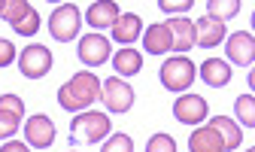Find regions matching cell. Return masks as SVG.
Returning a JSON list of instances; mask_svg holds the SVG:
<instances>
[{
	"label": "cell",
	"mask_w": 255,
	"mask_h": 152,
	"mask_svg": "<svg viewBox=\"0 0 255 152\" xmlns=\"http://www.w3.org/2000/svg\"><path fill=\"white\" fill-rule=\"evenodd\" d=\"M201 79L213 88H222L231 82V64L228 61H219V58H207L201 64Z\"/></svg>",
	"instance_id": "obj_15"
},
{
	"label": "cell",
	"mask_w": 255,
	"mask_h": 152,
	"mask_svg": "<svg viewBox=\"0 0 255 152\" xmlns=\"http://www.w3.org/2000/svg\"><path fill=\"white\" fill-rule=\"evenodd\" d=\"M0 110H3V113H12V116H18V119H24V104H21V98H15V95H0Z\"/></svg>",
	"instance_id": "obj_27"
},
{
	"label": "cell",
	"mask_w": 255,
	"mask_h": 152,
	"mask_svg": "<svg viewBox=\"0 0 255 152\" xmlns=\"http://www.w3.org/2000/svg\"><path fill=\"white\" fill-rule=\"evenodd\" d=\"M222 40H225V21H216V18H210V15H204V18L195 21V43H198V46L213 49V46H219Z\"/></svg>",
	"instance_id": "obj_11"
},
{
	"label": "cell",
	"mask_w": 255,
	"mask_h": 152,
	"mask_svg": "<svg viewBox=\"0 0 255 152\" xmlns=\"http://www.w3.org/2000/svg\"><path fill=\"white\" fill-rule=\"evenodd\" d=\"M15 46L9 43V40H0V67H9L12 61H15Z\"/></svg>",
	"instance_id": "obj_29"
},
{
	"label": "cell",
	"mask_w": 255,
	"mask_h": 152,
	"mask_svg": "<svg viewBox=\"0 0 255 152\" xmlns=\"http://www.w3.org/2000/svg\"><path fill=\"white\" fill-rule=\"evenodd\" d=\"M188 149L191 152H225V146H222V137L207 125V128H198L195 134L188 137Z\"/></svg>",
	"instance_id": "obj_18"
},
{
	"label": "cell",
	"mask_w": 255,
	"mask_h": 152,
	"mask_svg": "<svg viewBox=\"0 0 255 152\" xmlns=\"http://www.w3.org/2000/svg\"><path fill=\"white\" fill-rule=\"evenodd\" d=\"M140 30H143V21H140L137 12H122L116 18V24H113V40L128 46V43L140 40Z\"/></svg>",
	"instance_id": "obj_12"
},
{
	"label": "cell",
	"mask_w": 255,
	"mask_h": 152,
	"mask_svg": "<svg viewBox=\"0 0 255 152\" xmlns=\"http://www.w3.org/2000/svg\"><path fill=\"white\" fill-rule=\"evenodd\" d=\"M119 3H113V0H104V3H91L88 12H85V21L94 27V30H104V27H113L116 18H119Z\"/></svg>",
	"instance_id": "obj_13"
},
{
	"label": "cell",
	"mask_w": 255,
	"mask_h": 152,
	"mask_svg": "<svg viewBox=\"0 0 255 152\" xmlns=\"http://www.w3.org/2000/svg\"><path fill=\"white\" fill-rule=\"evenodd\" d=\"M101 98H104V104H107L110 113H128L131 104H134V88L128 85L125 79L113 76V79H107L101 85Z\"/></svg>",
	"instance_id": "obj_6"
},
{
	"label": "cell",
	"mask_w": 255,
	"mask_h": 152,
	"mask_svg": "<svg viewBox=\"0 0 255 152\" xmlns=\"http://www.w3.org/2000/svg\"><path fill=\"white\" fill-rule=\"evenodd\" d=\"M246 152H255V149H246Z\"/></svg>",
	"instance_id": "obj_31"
},
{
	"label": "cell",
	"mask_w": 255,
	"mask_h": 152,
	"mask_svg": "<svg viewBox=\"0 0 255 152\" xmlns=\"http://www.w3.org/2000/svg\"><path fill=\"white\" fill-rule=\"evenodd\" d=\"M24 140H27V146H34V149H49L52 140H55V122L49 116H43V113L30 116L24 122Z\"/></svg>",
	"instance_id": "obj_7"
},
{
	"label": "cell",
	"mask_w": 255,
	"mask_h": 152,
	"mask_svg": "<svg viewBox=\"0 0 255 152\" xmlns=\"http://www.w3.org/2000/svg\"><path fill=\"white\" fill-rule=\"evenodd\" d=\"M18 70L24 79H40L52 70V52L46 46H27L24 52H18Z\"/></svg>",
	"instance_id": "obj_5"
},
{
	"label": "cell",
	"mask_w": 255,
	"mask_h": 152,
	"mask_svg": "<svg viewBox=\"0 0 255 152\" xmlns=\"http://www.w3.org/2000/svg\"><path fill=\"white\" fill-rule=\"evenodd\" d=\"M104 152H134V140L128 137V134H113L104 143Z\"/></svg>",
	"instance_id": "obj_26"
},
{
	"label": "cell",
	"mask_w": 255,
	"mask_h": 152,
	"mask_svg": "<svg viewBox=\"0 0 255 152\" xmlns=\"http://www.w3.org/2000/svg\"><path fill=\"white\" fill-rule=\"evenodd\" d=\"M240 0H210L207 3V15L216 18V21H225V18H234L240 12Z\"/></svg>",
	"instance_id": "obj_20"
},
{
	"label": "cell",
	"mask_w": 255,
	"mask_h": 152,
	"mask_svg": "<svg viewBox=\"0 0 255 152\" xmlns=\"http://www.w3.org/2000/svg\"><path fill=\"white\" fill-rule=\"evenodd\" d=\"M143 46H146L149 55H164V52H170V49H173L170 30H167L164 24H149L146 34H143Z\"/></svg>",
	"instance_id": "obj_17"
},
{
	"label": "cell",
	"mask_w": 255,
	"mask_h": 152,
	"mask_svg": "<svg viewBox=\"0 0 255 152\" xmlns=\"http://www.w3.org/2000/svg\"><path fill=\"white\" fill-rule=\"evenodd\" d=\"M170 30V43L176 52H188L191 46H195V21H188V18H170L164 24Z\"/></svg>",
	"instance_id": "obj_14"
},
{
	"label": "cell",
	"mask_w": 255,
	"mask_h": 152,
	"mask_svg": "<svg viewBox=\"0 0 255 152\" xmlns=\"http://www.w3.org/2000/svg\"><path fill=\"white\" fill-rule=\"evenodd\" d=\"M231 64H240V67H249L255 61V37L249 30H237V34L228 37V46H225Z\"/></svg>",
	"instance_id": "obj_9"
},
{
	"label": "cell",
	"mask_w": 255,
	"mask_h": 152,
	"mask_svg": "<svg viewBox=\"0 0 255 152\" xmlns=\"http://www.w3.org/2000/svg\"><path fill=\"white\" fill-rule=\"evenodd\" d=\"M98 98H101V82H98V76L88 73V70L73 73L67 82L58 88V104L64 110H70V113H85Z\"/></svg>",
	"instance_id": "obj_1"
},
{
	"label": "cell",
	"mask_w": 255,
	"mask_h": 152,
	"mask_svg": "<svg viewBox=\"0 0 255 152\" xmlns=\"http://www.w3.org/2000/svg\"><path fill=\"white\" fill-rule=\"evenodd\" d=\"M0 3H3V0H0Z\"/></svg>",
	"instance_id": "obj_32"
},
{
	"label": "cell",
	"mask_w": 255,
	"mask_h": 152,
	"mask_svg": "<svg viewBox=\"0 0 255 152\" xmlns=\"http://www.w3.org/2000/svg\"><path fill=\"white\" fill-rule=\"evenodd\" d=\"M30 9H34V6H30L27 0H3V3H0V18H6L9 24H15V21L24 18Z\"/></svg>",
	"instance_id": "obj_21"
},
{
	"label": "cell",
	"mask_w": 255,
	"mask_h": 152,
	"mask_svg": "<svg viewBox=\"0 0 255 152\" xmlns=\"http://www.w3.org/2000/svg\"><path fill=\"white\" fill-rule=\"evenodd\" d=\"M146 152H176V140L170 134H152L146 143Z\"/></svg>",
	"instance_id": "obj_24"
},
{
	"label": "cell",
	"mask_w": 255,
	"mask_h": 152,
	"mask_svg": "<svg viewBox=\"0 0 255 152\" xmlns=\"http://www.w3.org/2000/svg\"><path fill=\"white\" fill-rule=\"evenodd\" d=\"M234 110H237V119L243 122L246 128L255 125V98H252V95H240V98L234 101Z\"/></svg>",
	"instance_id": "obj_22"
},
{
	"label": "cell",
	"mask_w": 255,
	"mask_h": 152,
	"mask_svg": "<svg viewBox=\"0 0 255 152\" xmlns=\"http://www.w3.org/2000/svg\"><path fill=\"white\" fill-rule=\"evenodd\" d=\"M110 116L107 113H79L73 122H70V140L73 143H98L104 137H110Z\"/></svg>",
	"instance_id": "obj_2"
},
{
	"label": "cell",
	"mask_w": 255,
	"mask_h": 152,
	"mask_svg": "<svg viewBox=\"0 0 255 152\" xmlns=\"http://www.w3.org/2000/svg\"><path fill=\"white\" fill-rule=\"evenodd\" d=\"M161 85L170 88V91H185L191 82H195V64L185 58V55H176L170 61H164L161 64Z\"/></svg>",
	"instance_id": "obj_3"
},
{
	"label": "cell",
	"mask_w": 255,
	"mask_h": 152,
	"mask_svg": "<svg viewBox=\"0 0 255 152\" xmlns=\"http://www.w3.org/2000/svg\"><path fill=\"white\" fill-rule=\"evenodd\" d=\"M110 55H113L110 52V40L101 37V34H85L79 40V61L88 64V67H101Z\"/></svg>",
	"instance_id": "obj_8"
},
{
	"label": "cell",
	"mask_w": 255,
	"mask_h": 152,
	"mask_svg": "<svg viewBox=\"0 0 255 152\" xmlns=\"http://www.w3.org/2000/svg\"><path fill=\"white\" fill-rule=\"evenodd\" d=\"M210 128L222 137V146H225V149H237V146H240V140H243L240 128L234 125L228 116H216V119H210Z\"/></svg>",
	"instance_id": "obj_19"
},
{
	"label": "cell",
	"mask_w": 255,
	"mask_h": 152,
	"mask_svg": "<svg viewBox=\"0 0 255 152\" xmlns=\"http://www.w3.org/2000/svg\"><path fill=\"white\" fill-rule=\"evenodd\" d=\"M0 152H30L24 140H6V146H0Z\"/></svg>",
	"instance_id": "obj_30"
},
{
	"label": "cell",
	"mask_w": 255,
	"mask_h": 152,
	"mask_svg": "<svg viewBox=\"0 0 255 152\" xmlns=\"http://www.w3.org/2000/svg\"><path fill=\"white\" fill-rule=\"evenodd\" d=\"M113 67H116V73H119V79H125V76H137L140 70H143V55L137 52V49H119L116 55H113Z\"/></svg>",
	"instance_id": "obj_16"
},
{
	"label": "cell",
	"mask_w": 255,
	"mask_h": 152,
	"mask_svg": "<svg viewBox=\"0 0 255 152\" xmlns=\"http://www.w3.org/2000/svg\"><path fill=\"white\" fill-rule=\"evenodd\" d=\"M188 6H195V0H158V9L167 12V15H170V12H173V15H176V12H185Z\"/></svg>",
	"instance_id": "obj_28"
},
{
	"label": "cell",
	"mask_w": 255,
	"mask_h": 152,
	"mask_svg": "<svg viewBox=\"0 0 255 152\" xmlns=\"http://www.w3.org/2000/svg\"><path fill=\"white\" fill-rule=\"evenodd\" d=\"M18 125H21V119H18V116L0 110V140H12V134L18 131Z\"/></svg>",
	"instance_id": "obj_25"
},
{
	"label": "cell",
	"mask_w": 255,
	"mask_h": 152,
	"mask_svg": "<svg viewBox=\"0 0 255 152\" xmlns=\"http://www.w3.org/2000/svg\"><path fill=\"white\" fill-rule=\"evenodd\" d=\"M12 30H15V34H21V37H34L37 30H40V12L30 9L24 18H18V21L12 24Z\"/></svg>",
	"instance_id": "obj_23"
},
{
	"label": "cell",
	"mask_w": 255,
	"mask_h": 152,
	"mask_svg": "<svg viewBox=\"0 0 255 152\" xmlns=\"http://www.w3.org/2000/svg\"><path fill=\"white\" fill-rule=\"evenodd\" d=\"M49 34L58 43H70L79 34V9L73 3H61L52 15H49Z\"/></svg>",
	"instance_id": "obj_4"
},
{
	"label": "cell",
	"mask_w": 255,
	"mask_h": 152,
	"mask_svg": "<svg viewBox=\"0 0 255 152\" xmlns=\"http://www.w3.org/2000/svg\"><path fill=\"white\" fill-rule=\"evenodd\" d=\"M173 116L182 125H198V122L207 119V101L201 95H182L176 104H173Z\"/></svg>",
	"instance_id": "obj_10"
}]
</instances>
